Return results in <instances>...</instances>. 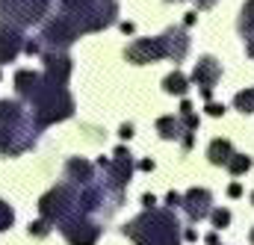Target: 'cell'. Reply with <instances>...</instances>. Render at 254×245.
I'll return each mask as SVG.
<instances>
[{
    "label": "cell",
    "mask_w": 254,
    "mask_h": 245,
    "mask_svg": "<svg viewBox=\"0 0 254 245\" xmlns=\"http://www.w3.org/2000/svg\"><path fill=\"white\" fill-rule=\"evenodd\" d=\"M18 51H21V39H18V33L9 30V27H0V62L15 60Z\"/></svg>",
    "instance_id": "cell-9"
},
{
    "label": "cell",
    "mask_w": 254,
    "mask_h": 245,
    "mask_svg": "<svg viewBox=\"0 0 254 245\" xmlns=\"http://www.w3.org/2000/svg\"><path fill=\"white\" fill-rule=\"evenodd\" d=\"M157 130H160L163 139H178V136H184V133H181V122H178L175 116L160 119V122H157Z\"/></svg>",
    "instance_id": "cell-12"
},
{
    "label": "cell",
    "mask_w": 254,
    "mask_h": 245,
    "mask_svg": "<svg viewBox=\"0 0 254 245\" xmlns=\"http://www.w3.org/2000/svg\"><path fill=\"white\" fill-rule=\"evenodd\" d=\"M163 86H166V92H169V95H187L190 80H187L181 71H175V74H169V77L163 80Z\"/></svg>",
    "instance_id": "cell-11"
},
{
    "label": "cell",
    "mask_w": 254,
    "mask_h": 245,
    "mask_svg": "<svg viewBox=\"0 0 254 245\" xmlns=\"http://www.w3.org/2000/svg\"><path fill=\"white\" fill-rule=\"evenodd\" d=\"M207 157L213 166H228V160L234 157V145L228 139H213L210 148H207Z\"/></svg>",
    "instance_id": "cell-10"
},
{
    "label": "cell",
    "mask_w": 254,
    "mask_h": 245,
    "mask_svg": "<svg viewBox=\"0 0 254 245\" xmlns=\"http://www.w3.org/2000/svg\"><path fill=\"white\" fill-rule=\"evenodd\" d=\"M210 192L207 189H190L187 195H184V207H187V213H190L192 222H201V219H207L210 216Z\"/></svg>",
    "instance_id": "cell-6"
},
{
    "label": "cell",
    "mask_w": 254,
    "mask_h": 245,
    "mask_svg": "<svg viewBox=\"0 0 254 245\" xmlns=\"http://www.w3.org/2000/svg\"><path fill=\"white\" fill-rule=\"evenodd\" d=\"M169 204H172V207H181V204H184V195L172 192V195H169Z\"/></svg>",
    "instance_id": "cell-22"
},
{
    "label": "cell",
    "mask_w": 254,
    "mask_h": 245,
    "mask_svg": "<svg viewBox=\"0 0 254 245\" xmlns=\"http://www.w3.org/2000/svg\"><path fill=\"white\" fill-rule=\"evenodd\" d=\"M234 107H237L240 113H254V89H249V92H240V95L234 98Z\"/></svg>",
    "instance_id": "cell-15"
},
{
    "label": "cell",
    "mask_w": 254,
    "mask_h": 245,
    "mask_svg": "<svg viewBox=\"0 0 254 245\" xmlns=\"http://www.w3.org/2000/svg\"><path fill=\"white\" fill-rule=\"evenodd\" d=\"M249 240H252V245H254V228H252V237H249Z\"/></svg>",
    "instance_id": "cell-30"
},
{
    "label": "cell",
    "mask_w": 254,
    "mask_h": 245,
    "mask_svg": "<svg viewBox=\"0 0 254 245\" xmlns=\"http://www.w3.org/2000/svg\"><path fill=\"white\" fill-rule=\"evenodd\" d=\"M48 3L51 0H0V12L6 18H15L18 15L21 24H33V21L42 18V12L48 9Z\"/></svg>",
    "instance_id": "cell-2"
},
{
    "label": "cell",
    "mask_w": 254,
    "mask_h": 245,
    "mask_svg": "<svg viewBox=\"0 0 254 245\" xmlns=\"http://www.w3.org/2000/svg\"><path fill=\"white\" fill-rule=\"evenodd\" d=\"M198 3V9H210V6H216V0H195Z\"/></svg>",
    "instance_id": "cell-25"
},
{
    "label": "cell",
    "mask_w": 254,
    "mask_h": 245,
    "mask_svg": "<svg viewBox=\"0 0 254 245\" xmlns=\"http://www.w3.org/2000/svg\"><path fill=\"white\" fill-rule=\"evenodd\" d=\"M210 216H213V225L216 228H228L231 225V213L228 210H210Z\"/></svg>",
    "instance_id": "cell-16"
},
{
    "label": "cell",
    "mask_w": 254,
    "mask_h": 245,
    "mask_svg": "<svg viewBox=\"0 0 254 245\" xmlns=\"http://www.w3.org/2000/svg\"><path fill=\"white\" fill-rule=\"evenodd\" d=\"M12 219H15V216H12V210L0 201V231H6V228L12 225Z\"/></svg>",
    "instance_id": "cell-17"
},
{
    "label": "cell",
    "mask_w": 254,
    "mask_h": 245,
    "mask_svg": "<svg viewBox=\"0 0 254 245\" xmlns=\"http://www.w3.org/2000/svg\"><path fill=\"white\" fill-rule=\"evenodd\" d=\"M228 195H231V198H240V195H243V186H240V184H231V186H228Z\"/></svg>",
    "instance_id": "cell-21"
},
{
    "label": "cell",
    "mask_w": 254,
    "mask_h": 245,
    "mask_svg": "<svg viewBox=\"0 0 254 245\" xmlns=\"http://www.w3.org/2000/svg\"><path fill=\"white\" fill-rule=\"evenodd\" d=\"M154 234L151 231H145V228H136L133 222L125 228V234L133 240L136 245H178V219H172L169 213H163V210H154Z\"/></svg>",
    "instance_id": "cell-1"
},
{
    "label": "cell",
    "mask_w": 254,
    "mask_h": 245,
    "mask_svg": "<svg viewBox=\"0 0 254 245\" xmlns=\"http://www.w3.org/2000/svg\"><path fill=\"white\" fill-rule=\"evenodd\" d=\"M166 57V45L163 39H139L127 48V60L136 62V65H145V62L163 60Z\"/></svg>",
    "instance_id": "cell-3"
},
{
    "label": "cell",
    "mask_w": 254,
    "mask_h": 245,
    "mask_svg": "<svg viewBox=\"0 0 254 245\" xmlns=\"http://www.w3.org/2000/svg\"><path fill=\"white\" fill-rule=\"evenodd\" d=\"M163 45H166V57H172L175 62H181L190 51V39H187L184 30H169L163 36Z\"/></svg>",
    "instance_id": "cell-8"
},
{
    "label": "cell",
    "mask_w": 254,
    "mask_h": 245,
    "mask_svg": "<svg viewBox=\"0 0 254 245\" xmlns=\"http://www.w3.org/2000/svg\"><path fill=\"white\" fill-rule=\"evenodd\" d=\"M24 48H27V54H39V45H36V42H27Z\"/></svg>",
    "instance_id": "cell-27"
},
{
    "label": "cell",
    "mask_w": 254,
    "mask_h": 245,
    "mask_svg": "<svg viewBox=\"0 0 254 245\" xmlns=\"http://www.w3.org/2000/svg\"><path fill=\"white\" fill-rule=\"evenodd\" d=\"M249 169H252V160H249L246 154H234V157L228 160V172H231V175H237V178H240V175H246Z\"/></svg>",
    "instance_id": "cell-13"
},
{
    "label": "cell",
    "mask_w": 254,
    "mask_h": 245,
    "mask_svg": "<svg viewBox=\"0 0 254 245\" xmlns=\"http://www.w3.org/2000/svg\"><path fill=\"white\" fill-rule=\"evenodd\" d=\"M142 204H145V207H148V210H151V207H154V204H157V198H154V195H145V198H142Z\"/></svg>",
    "instance_id": "cell-24"
},
{
    "label": "cell",
    "mask_w": 254,
    "mask_h": 245,
    "mask_svg": "<svg viewBox=\"0 0 254 245\" xmlns=\"http://www.w3.org/2000/svg\"><path fill=\"white\" fill-rule=\"evenodd\" d=\"M207 113H210L213 119H219V116L225 113V107H222V104H213V101H210V104H207Z\"/></svg>",
    "instance_id": "cell-18"
},
{
    "label": "cell",
    "mask_w": 254,
    "mask_h": 245,
    "mask_svg": "<svg viewBox=\"0 0 254 245\" xmlns=\"http://www.w3.org/2000/svg\"><path fill=\"white\" fill-rule=\"evenodd\" d=\"M219 77H222V65L213 60V57H204V60H198L192 80L201 86V95H204L207 101H210V95H213V86L219 83Z\"/></svg>",
    "instance_id": "cell-4"
},
{
    "label": "cell",
    "mask_w": 254,
    "mask_h": 245,
    "mask_svg": "<svg viewBox=\"0 0 254 245\" xmlns=\"http://www.w3.org/2000/svg\"><path fill=\"white\" fill-rule=\"evenodd\" d=\"M77 24L71 21V18H57V21H51L48 24V30H45V42H51V45H57V48H65V45H71L74 39H77Z\"/></svg>",
    "instance_id": "cell-5"
},
{
    "label": "cell",
    "mask_w": 254,
    "mask_h": 245,
    "mask_svg": "<svg viewBox=\"0 0 254 245\" xmlns=\"http://www.w3.org/2000/svg\"><path fill=\"white\" fill-rule=\"evenodd\" d=\"M139 169H142V172H154V163H151V160H142Z\"/></svg>",
    "instance_id": "cell-23"
},
{
    "label": "cell",
    "mask_w": 254,
    "mask_h": 245,
    "mask_svg": "<svg viewBox=\"0 0 254 245\" xmlns=\"http://www.w3.org/2000/svg\"><path fill=\"white\" fill-rule=\"evenodd\" d=\"M184 124H187V130H195V127H198V116H192V113H184Z\"/></svg>",
    "instance_id": "cell-19"
},
{
    "label": "cell",
    "mask_w": 254,
    "mask_h": 245,
    "mask_svg": "<svg viewBox=\"0 0 254 245\" xmlns=\"http://www.w3.org/2000/svg\"><path fill=\"white\" fill-rule=\"evenodd\" d=\"M240 30L246 33V39L254 36V0H249L246 6H243V18H240Z\"/></svg>",
    "instance_id": "cell-14"
},
{
    "label": "cell",
    "mask_w": 254,
    "mask_h": 245,
    "mask_svg": "<svg viewBox=\"0 0 254 245\" xmlns=\"http://www.w3.org/2000/svg\"><path fill=\"white\" fill-rule=\"evenodd\" d=\"M30 231H33L36 237H45V234H48V225H45V222H36V225H30Z\"/></svg>",
    "instance_id": "cell-20"
},
{
    "label": "cell",
    "mask_w": 254,
    "mask_h": 245,
    "mask_svg": "<svg viewBox=\"0 0 254 245\" xmlns=\"http://www.w3.org/2000/svg\"><path fill=\"white\" fill-rule=\"evenodd\" d=\"M65 225V222H63ZM71 225H77L80 231H74V228H63L65 240L71 245H95V240H98V234H101V228L98 225H89V222H71Z\"/></svg>",
    "instance_id": "cell-7"
},
{
    "label": "cell",
    "mask_w": 254,
    "mask_h": 245,
    "mask_svg": "<svg viewBox=\"0 0 254 245\" xmlns=\"http://www.w3.org/2000/svg\"><path fill=\"white\" fill-rule=\"evenodd\" d=\"M252 204H254V192H252Z\"/></svg>",
    "instance_id": "cell-31"
},
{
    "label": "cell",
    "mask_w": 254,
    "mask_h": 245,
    "mask_svg": "<svg viewBox=\"0 0 254 245\" xmlns=\"http://www.w3.org/2000/svg\"><path fill=\"white\" fill-rule=\"evenodd\" d=\"M130 136H133V127L125 124V127H122V139H130Z\"/></svg>",
    "instance_id": "cell-26"
},
{
    "label": "cell",
    "mask_w": 254,
    "mask_h": 245,
    "mask_svg": "<svg viewBox=\"0 0 254 245\" xmlns=\"http://www.w3.org/2000/svg\"><path fill=\"white\" fill-rule=\"evenodd\" d=\"M184 113H192V104H190V101H184V104H181V116H184Z\"/></svg>",
    "instance_id": "cell-28"
},
{
    "label": "cell",
    "mask_w": 254,
    "mask_h": 245,
    "mask_svg": "<svg viewBox=\"0 0 254 245\" xmlns=\"http://www.w3.org/2000/svg\"><path fill=\"white\" fill-rule=\"evenodd\" d=\"M207 245H219V237H216V234H210V237H207Z\"/></svg>",
    "instance_id": "cell-29"
}]
</instances>
